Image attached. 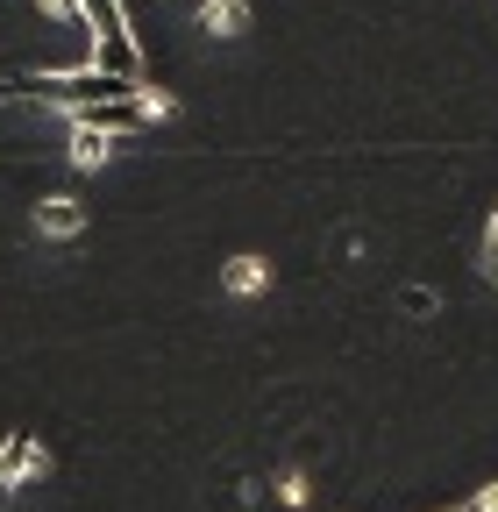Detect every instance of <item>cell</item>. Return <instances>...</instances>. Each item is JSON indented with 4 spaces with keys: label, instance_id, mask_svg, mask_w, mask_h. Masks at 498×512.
<instances>
[{
    "label": "cell",
    "instance_id": "2",
    "mask_svg": "<svg viewBox=\"0 0 498 512\" xmlns=\"http://www.w3.org/2000/svg\"><path fill=\"white\" fill-rule=\"evenodd\" d=\"M79 8H86V22H93V64H100V72L143 79V57H136L129 8H121V0H79Z\"/></svg>",
    "mask_w": 498,
    "mask_h": 512
},
{
    "label": "cell",
    "instance_id": "6",
    "mask_svg": "<svg viewBox=\"0 0 498 512\" xmlns=\"http://www.w3.org/2000/svg\"><path fill=\"white\" fill-rule=\"evenodd\" d=\"M200 29L207 36H242L249 29V0H200Z\"/></svg>",
    "mask_w": 498,
    "mask_h": 512
},
{
    "label": "cell",
    "instance_id": "7",
    "mask_svg": "<svg viewBox=\"0 0 498 512\" xmlns=\"http://www.w3.org/2000/svg\"><path fill=\"white\" fill-rule=\"evenodd\" d=\"M221 285L249 299V292H264V285H271V264H264V256H228V271H221Z\"/></svg>",
    "mask_w": 498,
    "mask_h": 512
},
{
    "label": "cell",
    "instance_id": "4",
    "mask_svg": "<svg viewBox=\"0 0 498 512\" xmlns=\"http://www.w3.org/2000/svg\"><path fill=\"white\" fill-rule=\"evenodd\" d=\"M114 143H121V136H107V128L72 121V164H79V171H100V164L114 157Z\"/></svg>",
    "mask_w": 498,
    "mask_h": 512
},
{
    "label": "cell",
    "instance_id": "3",
    "mask_svg": "<svg viewBox=\"0 0 498 512\" xmlns=\"http://www.w3.org/2000/svg\"><path fill=\"white\" fill-rule=\"evenodd\" d=\"M43 470H50V456H43L29 434H8V441H0V498H8L22 477H43Z\"/></svg>",
    "mask_w": 498,
    "mask_h": 512
},
{
    "label": "cell",
    "instance_id": "13",
    "mask_svg": "<svg viewBox=\"0 0 498 512\" xmlns=\"http://www.w3.org/2000/svg\"><path fill=\"white\" fill-rule=\"evenodd\" d=\"M456 512H470V505H456Z\"/></svg>",
    "mask_w": 498,
    "mask_h": 512
},
{
    "label": "cell",
    "instance_id": "12",
    "mask_svg": "<svg viewBox=\"0 0 498 512\" xmlns=\"http://www.w3.org/2000/svg\"><path fill=\"white\" fill-rule=\"evenodd\" d=\"M484 271H491V278H498V249H484Z\"/></svg>",
    "mask_w": 498,
    "mask_h": 512
},
{
    "label": "cell",
    "instance_id": "5",
    "mask_svg": "<svg viewBox=\"0 0 498 512\" xmlns=\"http://www.w3.org/2000/svg\"><path fill=\"white\" fill-rule=\"evenodd\" d=\"M36 228H43V235H79V228H86V207L65 200V192H50V200L36 207Z\"/></svg>",
    "mask_w": 498,
    "mask_h": 512
},
{
    "label": "cell",
    "instance_id": "11",
    "mask_svg": "<svg viewBox=\"0 0 498 512\" xmlns=\"http://www.w3.org/2000/svg\"><path fill=\"white\" fill-rule=\"evenodd\" d=\"M484 249H498V214H491V228H484Z\"/></svg>",
    "mask_w": 498,
    "mask_h": 512
},
{
    "label": "cell",
    "instance_id": "10",
    "mask_svg": "<svg viewBox=\"0 0 498 512\" xmlns=\"http://www.w3.org/2000/svg\"><path fill=\"white\" fill-rule=\"evenodd\" d=\"M470 512H498V484H491V491H477V498H470Z\"/></svg>",
    "mask_w": 498,
    "mask_h": 512
},
{
    "label": "cell",
    "instance_id": "1",
    "mask_svg": "<svg viewBox=\"0 0 498 512\" xmlns=\"http://www.w3.org/2000/svg\"><path fill=\"white\" fill-rule=\"evenodd\" d=\"M15 93H29V100H50V107H79V100H129V93H143V79H121V72H100V64H79V72L15 79Z\"/></svg>",
    "mask_w": 498,
    "mask_h": 512
},
{
    "label": "cell",
    "instance_id": "9",
    "mask_svg": "<svg viewBox=\"0 0 498 512\" xmlns=\"http://www.w3.org/2000/svg\"><path fill=\"white\" fill-rule=\"evenodd\" d=\"M399 306H406V313H434V292H427V285H406Z\"/></svg>",
    "mask_w": 498,
    "mask_h": 512
},
{
    "label": "cell",
    "instance_id": "8",
    "mask_svg": "<svg viewBox=\"0 0 498 512\" xmlns=\"http://www.w3.org/2000/svg\"><path fill=\"white\" fill-rule=\"evenodd\" d=\"M36 8H43L50 22H65L72 36H93V22H86V8H79V0H36Z\"/></svg>",
    "mask_w": 498,
    "mask_h": 512
}]
</instances>
